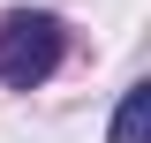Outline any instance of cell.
I'll return each instance as SVG.
<instances>
[{
  "label": "cell",
  "instance_id": "obj_1",
  "mask_svg": "<svg viewBox=\"0 0 151 143\" xmlns=\"http://www.w3.org/2000/svg\"><path fill=\"white\" fill-rule=\"evenodd\" d=\"M60 23L53 15H38V8H15V15L0 23V83H15V90H30V83H45V75L60 68Z\"/></svg>",
  "mask_w": 151,
  "mask_h": 143
},
{
  "label": "cell",
  "instance_id": "obj_2",
  "mask_svg": "<svg viewBox=\"0 0 151 143\" xmlns=\"http://www.w3.org/2000/svg\"><path fill=\"white\" fill-rule=\"evenodd\" d=\"M144 128H151V83H136L113 113V143H144Z\"/></svg>",
  "mask_w": 151,
  "mask_h": 143
}]
</instances>
